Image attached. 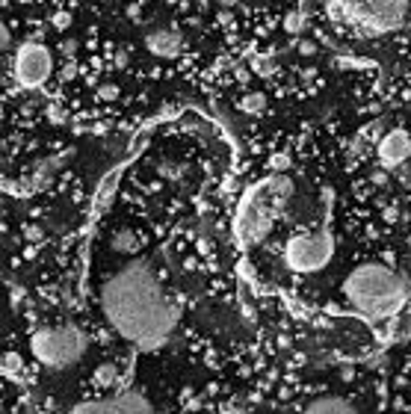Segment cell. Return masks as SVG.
<instances>
[{
  "mask_svg": "<svg viewBox=\"0 0 411 414\" xmlns=\"http://www.w3.org/2000/svg\"><path fill=\"white\" fill-rule=\"evenodd\" d=\"M101 311L124 341L145 353L163 346L178 323V308L145 258H133L101 284Z\"/></svg>",
  "mask_w": 411,
  "mask_h": 414,
  "instance_id": "obj_1",
  "label": "cell"
},
{
  "mask_svg": "<svg viewBox=\"0 0 411 414\" xmlns=\"http://www.w3.org/2000/svg\"><path fill=\"white\" fill-rule=\"evenodd\" d=\"M341 293L346 299V305L355 308L358 313H364L370 320H382V317H394L405 305L408 287L403 275H396L388 263L370 260L346 275L341 284Z\"/></svg>",
  "mask_w": 411,
  "mask_h": 414,
  "instance_id": "obj_2",
  "label": "cell"
},
{
  "mask_svg": "<svg viewBox=\"0 0 411 414\" xmlns=\"http://www.w3.org/2000/svg\"><path fill=\"white\" fill-rule=\"evenodd\" d=\"M408 6L411 0H329V12L334 21L350 24L370 36L400 30L408 21Z\"/></svg>",
  "mask_w": 411,
  "mask_h": 414,
  "instance_id": "obj_3",
  "label": "cell"
},
{
  "mask_svg": "<svg viewBox=\"0 0 411 414\" xmlns=\"http://www.w3.org/2000/svg\"><path fill=\"white\" fill-rule=\"evenodd\" d=\"M30 349L39 364L45 367H71L77 364L86 353V334L71 323H62V325H45V329L33 332L30 337Z\"/></svg>",
  "mask_w": 411,
  "mask_h": 414,
  "instance_id": "obj_4",
  "label": "cell"
},
{
  "mask_svg": "<svg viewBox=\"0 0 411 414\" xmlns=\"http://www.w3.org/2000/svg\"><path fill=\"white\" fill-rule=\"evenodd\" d=\"M334 255L331 231H311L296 234L284 246V263L290 272H320Z\"/></svg>",
  "mask_w": 411,
  "mask_h": 414,
  "instance_id": "obj_5",
  "label": "cell"
},
{
  "mask_svg": "<svg viewBox=\"0 0 411 414\" xmlns=\"http://www.w3.org/2000/svg\"><path fill=\"white\" fill-rule=\"evenodd\" d=\"M276 219H278V213H272L267 205H260V202H255L252 195L243 193L240 207H237L234 231H237V237H240L243 246H257V243H264L269 237L272 222H276Z\"/></svg>",
  "mask_w": 411,
  "mask_h": 414,
  "instance_id": "obj_6",
  "label": "cell"
},
{
  "mask_svg": "<svg viewBox=\"0 0 411 414\" xmlns=\"http://www.w3.org/2000/svg\"><path fill=\"white\" fill-rule=\"evenodd\" d=\"M54 57L42 42H24L15 54V80L24 89H39L51 77Z\"/></svg>",
  "mask_w": 411,
  "mask_h": 414,
  "instance_id": "obj_7",
  "label": "cell"
},
{
  "mask_svg": "<svg viewBox=\"0 0 411 414\" xmlns=\"http://www.w3.org/2000/svg\"><path fill=\"white\" fill-rule=\"evenodd\" d=\"M154 406L148 403V399L142 394H136V391H128V394H121V399H98V403H77L71 411H77V414H130V411H151Z\"/></svg>",
  "mask_w": 411,
  "mask_h": 414,
  "instance_id": "obj_8",
  "label": "cell"
},
{
  "mask_svg": "<svg viewBox=\"0 0 411 414\" xmlns=\"http://www.w3.org/2000/svg\"><path fill=\"white\" fill-rule=\"evenodd\" d=\"M376 157H379V166L388 169V172H396L403 166V163H408L411 157V136L405 131H391L384 133L379 145H376Z\"/></svg>",
  "mask_w": 411,
  "mask_h": 414,
  "instance_id": "obj_9",
  "label": "cell"
},
{
  "mask_svg": "<svg viewBox=\"0 0 411 414\" xmlns=\"http://www.w3.org/2000/svg\"><path fill=\"white\" fill-rule=\"evenodd\" d=\"M145 47L160 59H175L184 51V36L178 30H169V27H157L145 36Z\"/></svg>",
  "mask_w": 411,
  "mask_h": 414,
  "instance_id": "obj_10",
  "label": "cell"
},
{
  "mask_svg": "<svg viewBox=\"0 0 411 414\" xmlns=\"http://www.w3.org/2000/svg\"><path fill=\"white\" fill-rule=\"evenodd\" d=\"M305 411L311 414H355L358 408L350 403V399H343V397H317V399H311V403L305 406Z\"/></svg>",
  "mask_w": 411,
  "mask_h": 414,
  "instance_id": "obj_11",
  "label": "cell"
},
{
  "mask_svg": "<svg viewBox=\"0 0 411 414\" xmlns=\"http://www.w3.org/2000/svg\"><path fill=\"white\" fill-rule=\"evenodd\" d=\"M240 110L248 112V116H260V112L267 110V95L264 92H248L240 101Z\"/></svg>",
  "mask_w": 411,
  "mask_h": 414,
  "instance_id": "obj_12",
  "label": "cell"
},
{
  "mask_svg": "<svg viewBox=\"0 0 411 414\" xmlns=\"http://www.w3.org/2000/svg\"><path fill=\"white\" fill-rule=\"evenodd\" d=\"M113 249L121 255H128V252H136V237L128 231V228H121L113 234Z\"/></svg>",
  "mask_w": 411,
  "mask_h": 414,
  "instance_id": "obj_13",
  "label": "cell"
},
{
  "mask_svg": "<svg viewBox=\"0 0 411 414\" xmlns=\"http://www.w3.org/2000/svg\"><path fill=\"white\" fill-rule=\"evenodd\" d=\"M21 367H24V364H21V355L18 353H6L3 355V376H18Z\"/></svg>",
  "mask_w": 411,
  "mask_h": 414,
  "instance_id": "obj_14",
  "label": "cell"
},
{
  "mask_svg": "<svg viewBox=\"0 0 411 414\" xmlns=\"http://www.w3.org/2000/svg\"><path fill=\"white\" fill-rule=\"evenodd\" d=\"M95 379H98V385H116V367L113 364H101V367H98V373H95Z\"/></svg>",
  "mask_w": 411,
  "mask_h": 414,
  "instance_id": "obj_15",
  "label": "cell"
},
{
  "mask_svg": "<svg viewBox=\"0 0 411 414\" xmlns=\"http://www.w3.org/2000/svg\"><path fill=\"white\" fill-rule=\"evenodd\" d=\"M302 24H305V18L299 15V12H290V15L284 18V30H287V33H299V30H302Z\"/></svg>",
  "mask_w": 411,
  "mask_h": 414,
  "instance_id": "obj_16",
  "label": "cell"
},
{
  "mask_svg": "<svg viewBox=\"0 0 411 414\" xmlns=\"http://www.w3.org/2000/svg\"><path fill=\"white\" fill-rule=\"evenodd\" d=\"M98 98H101V101H116V98H119V86H113V83L101 86V89H98Z\"/></svg>",
  "mask_w": 411,
  "mask_h": 414,
  "instance_id": "obj_17",
  "label": "cell"
},
{
  "mask_svg": "<svg viewBox=\"0 0 411 414\" xmlns=\"http://www.w3.org/2000/svg\"><path fill=\"white\" fill-rule=\"evenodd\" d=\"M51 24L57 30H66V27H71V15H68V12H57V15L51 18Z\"/></svg>",
  "mask_w": 411,
  "mask_h": 414,
  "instance_id": "obj_18",
  "label": "cell"
},
{
  "mask_svg": "<svg viewBox=\"0 0 411 414\" xmlns=\"http://www.w3.org/2000/svg\"><path fill=\"white\" fill-rule=\"evenodd\" d=\"M394 175L400 178V184H403V186H411V163H403V166L396 169Z\"/></svg>",
  "mask_w": 411,
  "mask_h": 414,
  "instance_id": "obj_19",
  "label": "cell"
},
{
  "mask_svg": "<svg viewBox=\"0 0 411 414\" xmlns=\"http://www.w3.org/2000/svg\"><path fill=\"white\" fill-rule=\"evenodd\" d=\"M74 77H77V66H74V62L68 59L66 66L59 68V80H74Z\"/></svg>",
  "mask_w": 411,
  "mask_h": 414,
  "instance_id": "obj_20",
  "label": "cell"
},
{
  "mask_svg": "<svg viewBox=\"0 0 411 414\" xmlns=\"http://www.w3.org/2000/svg\"><path fill=\"white\" fill-rule=\"evenodd\" d=\"M269 166H272V169H276V172H284V169H287V166H290V157H287V154H276V157H272V160H269Z\"/></svg>",
  "mask_w": 411,
  "mask_h": 414,
  "instance_id": "obj_21",
  "label": "cell"
},
{
  "mask_svg": "<svg viewBox=\"0 0 411 414\" xmlns=\"http://www.w3.org/2000/svg\"><path fill=\"white\" fill-rule=\"evenodd\" d=\"M47 119H51V121H66V112H62V107L51 104V107H47Z\"/></svg>",
  "mask_w": 411,
  "mask_h": 414,
  "instance_id": "obj_22",
  "label": "cell"
},
{
  "mask_svg": "<svg viewBox=\"0 0 411 414\" xmlns=\"http://www.w3.org/2000/svg\"><path fill=\"white\" fill-rule=\"evenodd\" d=\"M373 184H376V186H384V184H388V169H379V172H373V178H370Z\"/></svg>",
  "mask_w": 411,
  "mask_h": 414,
  "instance_id": "obj_23",
  "label": "cell"
},
{
  "mask_svg": "<svg viewBox=\"0 0 411 414\" xmlns=\"http://www.w3.org/2000/svg\"><path fill=\"white\" fill-rule=\"evenodd\" d=\"M74 51H77V39H68V42H62V54H66L68 59L74 57Z\"/></svg>",
  "mask_w": 411,
  "mask_h": 414,
  "instance_id": "obj_24",
  "label": "cell"
},
{
  "mask_svg": "<svg viewBox=\"0 0 411 414\" xmlns=\"http://www.w3.org/2000/svg\"><path fill=\"white\" fill-rule=\"evenodd\" d=\"M0 47H3V51H9V27H6V24L0 27Z\"/></svg>",
  "mask_w": 411,
  "mask_h": 414,
  "instance_id": "obj_25",
  "label": "cell"
},
{
  "mask_svg": "<svg viewBox=\"0 0 411 414\" xmlns=\"http://www.w3.org/2000/svg\"><path fill=\"white\" fill-rule=\"evenodd\" d=\"M255 71H257V74H269V71H272V66H269V62H267V59H260V62H257V66H255Z\"/></svg>",
  "mask_w": 411,
  "mask_h": 414,
  "instance_id": "obj_26",
  "label": "cell"
},
{
  "mask_svg": "<svg viewBox=\"0 0 411 414\" xmlns=\"http://www.w3.org/2000/svg\"><path fill=\"white\" fill-rule=\"evenodd\" d=\"M116 66H119V68L128 66V51H119V54H116Z\"/></svg>",
  "mask_w": 411,
  "mask_h": 414,
  "instance_id": "obj_27",
  "label": "cell"
},
{
  "mask_svg": "<svg viewBox=\"0 0 411 414\" xmlns=\"http://www.w3.org/2000/svg\"><path fill=\"white\" fill-rule=\"evenodd\" d=\"M27 237H30V240H36V237H42V231L36 228V225H30V228H27Z\"/></svg>",
  "mask_w": 411,
  "mask_h": 414,
  "instance_id": "obj_28",
  "label": "cell"
},
{
  "mask_svg": "<svg viewBox=\"0 0 411 414\" xmlns=\"http://www.w3.org/2000/svg\"><path fill=\"white\" fill-rule=\"evenodd\" d=\"M299 51H302V54H314V45H311V42H302V45H299Z\"/></svg>",
  "mask_w": 411,
  "mask_h": 414,
  "instance_id": "obj_29",
  "label": "cell"
},
{
  "mask_svg": "<svg viewBox=\"0 0 411 414\" xmlns=\"http://www.w3.org/2000/svg\"><path fill=\"white\" fill-rule=\"evenodd\" d=\"M237 0H219V6H234Z\"/></svg>",
  "mask_w": 411,
  "mask_h": 414,
  "instance_id": "obj_30",
  "label": "cell"
}]
</instances>
